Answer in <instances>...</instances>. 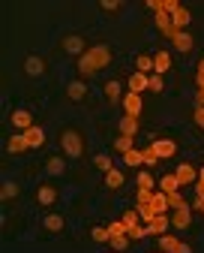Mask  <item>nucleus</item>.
Masks as SVG:
<instances>
[{
    "label": "nucleus",
    "mask_w": 204,
    "mask_h": 253,
    "mask_svg": "<svg viewBox=\"0 0 204 253\" xmlns=\"http://www.w3.org/2000/svg\"><path fill=\"white\" fill-rule=\"evenodd\" d=\"M105 63H111V51H108V45H93V48H87V51L78 57V70H81L84 76H90V73L102 70Z\"/></svg>",
    "instance_id": "1"
},
{
    "label": "nucleus",
    "mask_w": 204,
    "mask_h": 253,
    "mask_svg": "<svg viewBox=\"0 0 204 253\" xmlns=\"http://www.w3.org/2000/svg\"><path fill=\"white\" fill-rule=\"evenodd\" d=\"M108 232H111V244H114V250H117V253H120V250H126V244H129V232H126V226H123V220L111 223V226H108Z\"/></svg>",
    "instance_id": "2"
},
{
    "label": "nucleus",
    "mask_w": 204,
    "mask_h": 253,
    "mask_svg": "<svg viewBox=\"0 0 204 253\" xmlns=\"http://www.w3.org/2000/svg\"><path fill=\"white\" fill-rule=\"evenodd\" d=\"M81 136L75 133V130H66L63 133V151H66V157H81Z\"/></svg>",
    "instance_id": "3"
},
{
    "label": "nucleus",
    "mask_w": 204,
    "mask_h": 253,
    "mask_svg": "<svg viewBox=\"0 0 204 253\" xmlns=\"http://www.w3.org/2000/svg\"><path fill=\"white\" fill-rule=\"evenodd\" d=\"M150 148H153V154L159 157V160H168V157H174V151H177L171 139H156Z\"/></svg>",
    "instance_id": "4"
},
{
    "label": "nucleus",
    "mask_w": 204,
    "mask_h": 253,
    "mask_svg": "<svg viewBox=\"0 0 204 253\" xmlns=\"http://www.w3.org/2000/svg\"><path fill=\"white\" fill-rule=\"evenodd\" d=\"M123 112L129 118H138L141 115V97H138V93H126V97H123Z\"/></svg>",
    "instance_id": "5"
},
{
    "label": "nucleus",
    "mask_w": 204,
    "mask_h": 253,
    "mask_svg": "<svg viewBox=\"0 0 204 253\" xmlns=\"http://www.w3.org/2000/svg\"><path fill=\"white\" fill-rule=\"evenodd\" d=\"M168 223H171V220H168V214H156L150 223H147V232H150V235H165Z\"/></svg>",
    "instance_id": "6"
},
{
    "label": "nucleus",
    "mask_w": 204,
    "mask_h": 253,
    "mask_svg": "<svg viewBox=\"0 0 204 253\" xmlns=\"http://www.w3.org/2000/svg\"><path fill=\"white\" fill-rule=\"evenodd\" d=\"M24 70H27V76H42V73H45V60L36 57V54H30V57L24 60Z\"/></svg>",
    "instance_id": "7"
},
{
    "label": "nucleus",
    "mask_w": 204,
    "mask_h": 253,
    "mask_svg": "<svg viewBox=\"0 0 204 253\" xmlns=\"http://www.w3.org/2000/svg\"><path fill=\"white\" fill-rule=\"evenodd\" d=\"M147 79L150 76H144V73H132L129 76V93H138L141 97V90H147Z\"/></svg>",
    "instance_id": "8"
},
{
    "label": "nucleus",
    "mask_w": 204,
    "mask_h": 253,
    "mask_svg": "<svg viewBox=\"0 0 204 253\" xmlns=\"http://www.w3.org/2000/svg\"><path fill=\"white\" fill-rule=\"evenodd\" d=\"M156 27L162 30V34H165L168 40H174V34H177L174 24H171V15H165V12H156Z\"/></svg>",
    "instance_id": "9"
},
{
    "label": "nucleus",
    "mask_w": 204,
    "mask_h": 253,
    "mask_svg": "<svg viewBox=\"0 0 204 253\" xmlns=\"http://www.w3.org/2000/svg\"><path fill=\"white\" fill-rule=\"evenodd\" d=\"M189 220H192V214H189V205H180V208H174L171 223H174L177 229H186V226H189Z\"/></svg>",
    "instance_id": "10"
},
{
    "label": "nucleus",
    "mask_w": 204,
    "mask_h": 253,
    "mask_svg": "<svg viewBox=\"0 0 204 253\" xmlns=\"http://www.w3.org/2000/svg\"><path fill=\"white\" fill-rule=\"evenodd\" d=\"M168 70H171V54H168V51H159V54L153 57V73L162 76V73H168Z\"/></svg>",
    "instance_id": "11"
},
{
    "label": "nucleus",
    "mask_w": 204,
    "mask_h": 253,
    "mask_svg": "<svg viewBox=\"0 0 204 253\" xmlns=\"http://www.w3.org/2000/svg\"><path fill=\"white\" fill-rule=\"evenodd\" d=\"M12 126H18L21 133H27L33 126V115L30 112H12Z\"/></svg>",
    "instance_id": "12"
},
{
    "label": "nucleus",
    "mask_w": 204,
    "mask_h": 253,
    "mask_svg": "<svg viewBox=\"0 0 204 253\" xmlns=\"http://www.w3.org/2000/svg\"><path fill=\"white\" fill-rule=\"evenodd\" d=\"M24 136H27L30 148H42V145H45V133H42V126H36V124H33V126H30V130H27Z\"/></svg>",
    "instance_id": "13"
},
{
    "label": "nucleus",
    "mask_w": 204,
    "mask_h": 253,
    "mask_svg": "<svg viewBox=\"0 0 204 253\" xmlns=\"http://www.w3.org/2000/svg\"><path fill=\"white\" fill-rule=\"evenodd\" d=\"M120 133H123V136H129V139H135V133H138V118L123 115V118H120Z\"/></svg>",
    "instance_id": "14"
},
{
    "label": "nucleus",
    "mask_w": 204,
    "mask_h": 253,
    "mask_svg": "<svg viewBox=\"0 0 204 253\" xmlns=\"http://www.w3.org/2000/svg\"><path fill=\"white\" fill-rule=\"evenodd\" d=\"M63 48L69 51V54H84V51H87V48H84V40H81V37H75V34L63 40Z\"/></svg>",
    "instance_id": "15"
},
{
    "label": "nucleus",
    "mask_w": 204,
    "mask_h": 253,
    "mask_svg": "<svg viewBox=\"0 0 204 253\" xmlns=\"http://www.w3.org/2000/svg\"><path fill=\"white\" fill-rule=\"evenodd\" d=\"M171 45H174L177 51H183V54H186V51L192 48V37L186 34V30H177V34H174V40H171Z\"/></svg>",
    "instance_id": "16"
},
{
    "label": "nucleus",
    "mask_w": 204,
    "mask_h": 253,
    "mask_svg": "<svg viewBox=\"0 0 204 253\" xmlns=\"http://www.w3.org/2000/svg\"><path fill=\"white\" fill-rule=\"evenodd\" d=\"M150 208H153V214H168V196L162 193V190L150 196Z\"/></svg>",
    "instance_id": "17"
},
{
    "label": "nucleus",
    "mask_w": 204,
    "mask_h": 253,
    "mask_svg": "<svg viewBox=\"0 0 204 253\" xmlns=\"http://www.w3.org/2000/svg\"><path fill=\"white\" fill-rule=\"evenodd\" d=\"M189 21H192L189 9H186V6H177V12L171 15V24H174V30H183V27H186Z\"/></svg>",
    "instance_id": "18"
},
{
    "label": "nucleus",
    "mask_w": 204,
    "mask_h": 253,
    "mask_svg": "<svg viewBox=\"0 0 204 253\" xmlns=\"http://www.w3.org/2000/svg\"><path fill=\"white\" fill-rule=\"evenodd\" d=\"M174 175H177V181H180V187H183V184H192V181L198 178V172H195V169H192L189 163H183V166H180V169H177Z\"/></svg>",
    "instance_id": "19"
},
{
    "label": "nucleus",
    "mask_w": 204,
    "mask_h": 253,
    "mask_svg": "<svg viewBox=\"0 0 204 253\" xmlns=\"http://www.w3.org/2000/svg\"><path fill=\"white\" fill-rule=\"evenodd\" d=\"M66 93H69V100H84V93H87V87L81 84V82H69V84H66Z\"/></svg>",
    "instance_id": "20"
},
{
    "label": "nucleus",
    "mask_w": 204,
    "mask_h": 253,
    "mask_svg": "<svg viewBox=\"0 0 204 253\" xmlns=\"http://www.w3.org/2000/svg\"><path fill=\"white\" fill-rule=\"evenodd\" d=\"M159 247H162V253H177L180 241L174 235H159Z\"/></svg>",
    "instance_id": "21"
},
{
    "label": "nucleus",
    "mask_w": 204,
    "mask_h": 253,
    "mask_svg": "<svg viewBox=\"0 0 204 253\" xmlns=\"http://www.w3.org/2000/svg\"><path fill=\"white\" fill-rule=\"evenodd\" d=\"M159 187H162V193H177V190H180V181H177V175H165V178L159 181Z\"/></svg>",
    "instance_id": "22"
},
{
    "label": "nucleus",
    "mask_w": 204,
    "mask_h": 253,
    "mask_svg": "<svg viewBox=\"0 0 204 253\" xmlns=\"http://www.w3.org/2000/svg\"><path fill=\"white\" fill-rule=\"evenodd\" d=\"M123 163H126V166H141V163H144V151H135V148L126 151V154H123Z\"/></svg>",
    "instance_id": "23"
},
{
    "label": "nucleus",
    "mask_w": 204,
    "mask_h": 253,
    "mask_svg": "<svg viewBox=\"0 0 204 253\" xmlns=\"http://www.w3.org/2000/svg\"><path fill=\"white\" fill-rule=\"evenodd\" d=\"M27 148H30V142H27V136H24V133L9 139V151H12V154H21V151H27Z\"/></svg>",
    "instance_id": "24"
},
{
    "label": "nucleus",
    "mask_w": 204,
    "mask_h": 253,
    "mask_svg": "<svg viewBox=\"0 0 204 253\" xmlns=\"http://www.w3.org/2000/svg\"><path fill=\"white\" fill-rule=\"evenodd\" d=\"M36 196H39V202H42V205H51V202L57 199V193H54V187H51V184H42Z\"/></svg>",
    "instance_id": "25"
},
{
    "label": "nucleus",
    "mask_w": 204,
    "mask_h": 253,
    "mask_svg": "<svg viewBox=\"0 0 204 253\" xmlns=\"http://www.w3.org/2000/svg\"><path fill=\"white\" fill-rule=\"evenodd\" d=\"M63 169H66V163L60 160V157H51V160L45 163V172L48 175H63Z\"/></svg>",
    "instance_id": "26"
},
{
    "label": "nucleus",
    "mask_w": 204,
    "mask_h": 253,
    "mask_svg": "<svg viewBox=\"0 0 204 253\" xmlns=\"http://www.w3.org/2000/svg\"><path fill=\"white\" fill-rule=\"evenodd\" d=\"M45 229H48V232H60V229H63V217H60V214H48V217H45Z\"/></svg>",
    "instance_id": "27"
},
{
    "label": "nucleus",
    "mask_w": 204,
    "mask_h": 253,
    "mask_svg": "<svg viewBox=\"0 0 204 253\" xmlns=\"http://www.w3.org/2000/svg\"><path fill=\"white\" fill-rule=\"evenodd\" d=\"M105 184H108L111 190H117V187H123V172H117V169H111V172H105Z\"/></svg>",
    "instance_id": "28"
},
{
    "label": "nucleus",
    "mask_w": 204,
    "mask_h": 253,
    "mask_svg": "<svg viewBox=\"0 0 204 253\" xmlns=\"http://www.w3.org/2000/svg\"><path fill=\"white\" fill-rule=\"evenodd\" d=\"M135 67H138V73H144V76H150V73H153V57H147V54H141L138 60H135Z\"/></svg>",
    "instance_id": "29"
},
{
    "label": "nucleus",
    "mask_w": 204,
    "mask_h": 253,
    "mask_svg": "<svg viewBox=\"0 0 204 253\" xmlns=\"http://www.w3.org/2000/svg\"><path fill=\"white\" fill-rule=\"evenodd\" d=\"M138 220H141L138 211H126V214H123V226H126V232H132L135 226H138Z\"/></svg>",
    "instance_id": "30"
},
{
    "label": "nucleus",
    "mask_w": 204,
    "mask_h": 253,
    "mask_svg": "<svg viewBox=\"0 0 204 253\" xmlns=\"http://www.w3.org/2000/svg\"><path fill=\"white\" fill-rule=\"evenodd\" d=\"M138 190H156V184H153V178H150V172H138Z\"/></svg>",
    "instance_id": "31"
},
{
    "label": "nucleus",
    "mask_w": 204,
    "mask_h": 253,
    "mask_svg": "<svg viewBox=\"0 0 204 253\" xmlns=\"http://www.w3.org/2000/svg\"><path fill=\"white\" fill-rule=\"evenodd\" d=\"M105 97H108L111 103L120 100V84H117V82H108V84H105Z\"/></svg>",
    "instance_id": "32"
},
{
    "label": "nucleus",
    "mask_w": 204,
    "mask_h": 253,
    "mask_svg": "<svg viewBox=\"0 0 204 253\" xmlns=\"http://www.w3.org/2000/svg\"><path fill=\"white\" fill-rule=\"evenodd\" d=\"M12 196H18V184L6 181V184H3V190H0V199H12Z\"/></svg>",
    "instance_id": "33"
},
{
    "label": "nucleus",
    "mask_w": 204,
    "mask_h": 253,
    "mask_svg": "<svg viewBox=\"0 0 204 253\" xmlns=\"http://www.w3.org/2000/svg\"><path fill=\"white\" fill-rule=\"evenodd\" d=\"M93 163H96V169H102V172H111L114 166H111V160L105 154H99V157H93Z\"/></svg>",
    "instance_id": "34"
},
{
    "label": "nucleus",
    "mask_w": 204,
    "mask_h": 253,
    "mask_svg": "<svg viewBox=\"0 0 204 253\" xmlns=\"http://www.w3.org/2000/svg\"><path fill=\"white\" fill-rule=\"evenodd\" d=\"M90 235H93V241H99V244H102V241H111V232H108L105 226H96Z\"/></svg>",
    "instance_id": "35"
},
{
    "label": "nucleus",
    "mask_w": 204,
    "mask_h": 253,
    "mask_svg": "<svg viewBox=\"0 0 204 253\" xmlns=\"http://www.w3.org/2000/svg\"><path fill=\"white\" fill-rule=\"evenodd\" d=\"M162 87H165V84H162V76H156V73H153V76L147 79V90H153V93H159Z\"/></svg>",
    "instance_id": "36"
},
{
    "label": "nucleus",
    "mask_w": 204,
    "mask_h": 253,
    "mask_svg": "<svg viewBox=\"0 0 204 253\" xmlns=\"http://www.w3.org/2000/svg\"><path fill=\"white\" fill-rule=\"evenodd\" d=\"M165 196H168V208H180V205H186L180 193H165Z\"/></svg>",
    "instance_id": "37"
},
{
    "label": "nucleus",
    "mask_w": 204,
    "mask_h": 253,
    "mask_svg": "<svg viewBox=\"0 0 204 253\" xmlns=\"http://www.w3.org/2000/svg\"><path fill=\"white\" fill-rule=\"evenodd\" d=\"M117 151H120V154L132 151V139H129V136H120V139H117Z\"/></svg>",
    "instance_id": "38"
},
{
    "label": "nucleus",
    "mask_w": 204,
    "mask_h": 253,
    "mask_svg": "<svg viewBox=\"0 0 204 253\" xmlns=\"http://www.w3.org/2000/svg\"><path fill=\"white\" fill-rule=\"evenodd\" d=\"M156 163H159V157L153 154V148H147L144 151V166H156Z\"/></svg>",
    "instance_id": "39"
},
{
    "label": "nucleus",
    "mask_w": 204,
    "mask_h": 253,
    "mask_svg": "<svg viewBox=\"0 0 204 253\" xmlns=\"http://www.w3.org/2000/svg\"><path fill=\"white\" fill-rule=\"evenodd\" d=\"M102 9H108V12H117V9H120V0H102Z\"/></svg>",
    "instance_id": "40"
},
{
    "label": "nucleus",
    "mask_w": 204,
    "mask_h": 253,
    "mask_svg": "<svg viewBox=\"0 0 204 253\" xmlns=\"http://www.w3.org/2000/svg\"><path fill=\"white\" fill-rule=\"evenodd\" d=\"M144 235H150V232H147V226H135V229L129 232V238H144Z\"/></svg>",
    "instance_id": "41"
},
{
    "label": "nucleus",
    "mask_w": 204,
    "mask_h": 253,
    "mask_svg": "<svg viewBox=\"0 0 204 253\" xmlns=\"http://www.w3.org/2000/svg\"><path fill=\"white\" fill-rule=\"evenodd\" d=\"M195 124L204 126V109H195Z\"/></svg>",
    "instance_id": "42"
},
{
    "label": "nucleus",
    "mask_w": 204,
    "mask_h": 253,
    "mask_svg": "<svg viewBox=\"0 0 204 253\" xmlns=\"http://www.w3.org/2000/svg\"><path fill=\"white\" fill-rule=\"evenodd\" d=\"M195 211H198V214H204V196H198V199H195Z\"/></svg>",
    "instance_id": "43"
},
{
    "label": "nucleus",
    "mask_w": 204,
    "mask_h": 253,
    "mask_svg": "<svg viewBox=\"0 0 204 253\" xmlns=\"http://www.w3.org/2000/svg\"><path fill=\"white\" fill-rule=\"evenodd\" d=\"M195 100H198V109H204V90L198 87V93H195Z\"/></svg>",
    "instance_id": "44"
},
{
    "label": "nucleus",
    "mask_w": 204,
    "mask_h": 253,
    "mask_svg": "<svg viewBox=\"0 0 204 253\" xmlns=\"http://www.w3.org/2000/svg\"><path fill=\"white\" fill-rule=\"evenodd\" d=\"M177 253H192V247H189V244H183V241H180V247H177Z\"/></svg>",
    "instance_id": "45"
},
{
    "label": "nucleus",
    "mask_w": 204,
    "mask_h": 253,
    "mask_svg": "<svg viewBox=\"0 0 204 253\" xmlns=\"http://www.w3.org/2000/svg\"><path fill=\"white\" fill-rule=\"evenodd\" d=\"M195 193H198V196H204V184H201V181L195 184Z\"/></svg>",
    "instance_id": "46"
},
{
    "label": "nucleus",
    "mask_w": 204,
    "mask_h": 253,
    "mask_svg": "<svg viewBox=\"0 0 204 253\" xmlns=\"http://www.w3.org/2000/svg\"><path fill=\"white\" fill-rule=\"evenodd\" d=\"M198 181H201V184H204V166H201V172H198Z\"/></svg>",
    "instance_id": "47"
},
{
    "label": "nucleus",
    "mask_w": 204,
    "mask_h": 253,
    "mask_svg": "<svg viewBox=\"0 0 204 253\" xmlns=\"http://www.w3.org/2000/svg\"><path fill=\"white\" fill-rule=\"evenodd\" d=\"M201 90H204V82H201Z\"/></svg>",
    "instance_id": "48"
},
{
    "label": "nucleus",
    "mask_w": 204,
    "mask_h": 253,
    "mask_svg": "<svg viewBox=\"0 0 204 253\" xmlns=\"http://www.w3.org/2000/svg\"><path fill=\"white\" fill-rule=\"evenodd\" d=\"M159 253H162V250H159Z\"/></svg>",
    "instance_id": "49"
}]
</instances>
